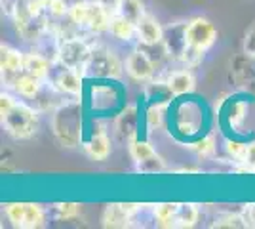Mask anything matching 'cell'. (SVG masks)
<instances>
[{
    "label": "cell",
    "instance_id": "cell-1",
    "mask_svg": "<svg viewBox=\"0 0 255 229\" xmlns=\"http://www.w3.org/2000/svg\"><path fill=\"white\" fill-rule=\"evenodd\" d=\"M52 132L57 143L76 149L84 140V109L78 99H65L52 111Z\"/></svg>",
    "mask_w": 255,
    "mask_h": 229
},
{
    "label": "cell",
    "instance_id": "cell-2",
    "mask_svg": "<svg viewBox=\"0 0 255 229\" xmlns=\"http://www.w3.org/2000/svg\"><path fill=\"white\" fill-rule=\"evenodd\" d=\"M111 17H113V11L97 0H80L71 4L69 8V19L76 27H84L92 33L109 31Z\"/></svg>",
    "mask_w": 255,
    "mask_h": 229
},
{
    "label": "cell",
    "instance_id": "cell-3",
    "mask_svg": "<svg viewBox=\"0 0 255 229\" xmlns=\"http://www.w3.org/2000/svg\"><path fill=\"white\" fill-rule=\"evenodd\" d=\"M2 124L11 138L27 140L34 136V132L38 128V109L29 103L15 101L13 107L2 115Z\"/></svg>",
    "mask_w": 255,
    "mask_h": 229
},
{
    "label": "cell",
    "instance_id": "cell-4",
    "mask_svg": "<svg viewBox=\"0 0 255 229\" xmlns=\"http://www.w3.org/2000/svg\"><path fill=\"white\" fill-rule=\"evenodd\" d=\"M126 67L122 65V61L118 59V55L107 48V46H94L92 57L88 61L84 69V75L97 76V78H120L122 71Z\"/></svg>",
    "mask_w": 255,
    "mask_h": 229
},
{
    "label": "cell",
    "instance_id": "cell-5",
    "mask_svg": "<svg viewBox=\"0 0 255 229\" xmlns=\"http://www.w3.org/2000/svg\"><path fill=\"white\" fill-rule=\"evenodd\" d=\"M92 52H94V46H90L84 38L69 36V38H63L59 42L55 63H61V65L71 67V69H78L84 73L86 65L92 57Z\"/></svg>",
    "mask_w": 255,
    "mask_h": 229
},
{
    "label": "cell",
    "instance_id": "cell-6",
    "mask_svg": "<svg viewBox=\"0 0 255 229\" xmlns=\"http://www.w3.org/2000/svg\"><path fill=\"white\" fill-rule=\"evenodd\" d=\"M6 218L11 226L21 229H38L46 224V212L36 203H10L6 205Z\"/></svg>",
    "mask_w": 255,
    "mask_h": 229
},
{
    "label": "cell",
    "instance_id": "cell-7",
    "mask_svg": "<svg viewBox=\"0 0 255 229\" xmlns=\"http://www.w3.org/2000/svg\"><path fill=\"white\" fill-rule=\"evenodd\" d=\"M187 40L189 46L208 52L217 40V29L208 17H192L187 21Z\"/></svg>",
    "mask_w": 255,
    "mask_h": 229
},
{
    "label": "cell",
    "instance_id": "cell-8",
    "mask_svg": "<svg viewBox=\"0 0 255 229\" xmlns=\"http://www.w3.org/2000/svg\"><path fill=\"white\" fill-rule=\"evenodd\" d=\"M231 76L236 86L255 94V54L242 52L231 59Z\"/></svg>",
    "mask_w": 255,
    "mask_h": 229
},
{
    "label": "cell",
    "instance_id": "cell-9",
    "mask_svg": "<svg viewBox=\"0 0 255 229\" xmlns=\"http://www.w3.org/2000/svg\"><path fill=\"white\" fill-rule=\"evenodd\" d=\"M59 69L53 71L50 75V82L57 88L63 96H69V98H78L82 94V76L84 73L78 71V69H71V67H65L61 63H57Z\"/></svg>",
    "mask_w": 255,
    "mask_h": 229
},
{
    "label": "cell",
    "instance_id": "cell-10",
    "mask_svg": "<svg viewBox=\"0 0 255 229\" xmlns=\"http://www.w3.org/2000/svg\"><path fill=\"white\" fill-rule=\"evenodd\" d=\"M141 210V205H133V203H113L105 208L103 212V226L105 228H128L131 226L133 216Z\"/></svg>",
    "mask_w": 255,
    "mask_h": 229
},
{
    "label": "cell",
    "instance_id": "cell-11",
    "mask_svg": "<svg viewBox=\"0 0 255 229\" xmlns=\"http://www.w3.org/2000/svg\"><path fill=\"white\" fill-rule=\"evenodd\" d=\"M126 73L137 82H149L156 73V65L143 50H131L126 57Z\"/></svg>",
    "mask_w": 255,
    "mask_h": 229
},
{
    "label": "cell",
    "instance_id": "cell-12",
    "mask_svg": "<svg viewBox=\"0 0 255 229\" xmlns=\"http://www.w3.org/2000/svg\"><path fill=\"white\" fill-rule=\"evenodd\" d=\"M162 42L168 48L171 59L179 61V57L183 55L185 48L189 46V40H187V21H175L170 23L168 27H164Z\"/></svg>",
    "mask_w": 255,
    "mask_h": 229
},
{
    "label": "cell",
    "instance_id": "cell-13",
    "mask_svg": "<svg viewBox=\"0 0 255 229\" xmlns=\"http://www.w3.org/2000/svg\"><path fill=\"white\" fill-rule=\"evenodd\" d=\"M23 61H25V54L11 48L8 44L0 46V67H2V80L8 86L11 82V78L15 75H19L23 71Z\"/></svg>",
    "mask_w": 255,
    "mask_h": 229
},
{
    "label": "cell",
    "instance_id": "cell-14",
    "mask_svg": "<svg viewBox=\"0 0 255 229\" xmlns=\"http://www.w3.org/2000/svg\"><path fill=\"white\" fill-rule=\"evenodd\" d=\"M137 107L135 105H126L124 109L118 113L117 120H115V130L117 136L122 142H131L137 138Z\"/></svg>",
    "mask_w": 255,
    "mask_h": 229
},
{
    "label": "cell",
    "instance_id": "cell-15",
    "mask_svg": "<svg viewBox=\"0 0 255 229\" xmlns=\"http://www.w3.org/2000/svg\"><path fill=\"white\" fill-rule=\"evenodd\" d=\"M8 86H10L19 98L31 101V99L36 98V94L42 90L44 80H40L38 76L31 75V73H27V71H21L19 75H15L11 78V82Z\"/></svg>",
    "mask_w": 255,
    "mask_h": 229
},
{
    "label": "cell",
    "instance_id": "cell-16",
    "mask_svg": "<svg viewBox=\"0 0 255 229\" xmlns=\"http://www.w3.org/2000/svg\"><path fill=\"white\" fill-rule=\"evenodd\" d=\"M52 69H53V61L48 55H44L42 52H29V54H25L23 71L38 76L40 80H48L50 75H52Z\"/></svg>",
    "mask_w": 255,
    "mask_h": 229
},
{
    "label": "cell",
    "instance_id": "cell-17",
    "mask_svg": "<svg viewBox=\"0 0 255 229\" xmlns=\"http://www.w3.org/2000/svg\"><path fill=\"white\" fill-rule=\"evenodd\" d=\"M166 82L175 96H187V94L194 92V88H196V78L189 71V67L179 69V71H171L166 78Z\"/></svg>",
    "mask_w": 255,
    "mask_h": 229
},
{
    "label": "cell",
    "instance_id": "cell-18",
    "mask_svg": "<svg viewBox=\"0 0 255 229\" xmlns=\"http://www.w3.org/2000/svg\"><path fill=\"white\" fill-rule=\"evenodd\" d=\"M143 94H145V99L149 105H162V107H166L171 99L175 98V94L171 92L166 80H149Z\"/></svg>",
    "mask_w": 255,
    "mask_h": 229
},
{
    "label": "cell",
    "instance_id": "cell-19",
    "mask_svg": "<svg viewBox=\"0 0 255 229\" xmlns=\"http://www.w3.org/2000/svg\"><path fill=\"white\" fill-rule=\"evenodd\" d=\"M164 36V27L160 25V21L152 15H145L141 21L137 23V40L145 44H154L162 42Z\"/></svg>",
    "mask_w": 255,
    "mask_h": 229
},
{
    "label": "cell",
    "instance_id": "cell-20",
    "mask_svg": "<svg viewBox=\"0 0 255 229\" xmlns=\"http://www.w3.org/2000/svg\"><path fill=\"white\" fill-rule=\"evenodd\" d=\"M109 33L118 40L129 42L137 36V23H133L131 19H128L120 13H113L111 23H109Z\"/></svg>",
    "mask_w": 255,
    "mask_h": 229
},
{
    "label": "cell",
    "instance_id": "cell-21",
    "mask_svg": "<svg viewBox=\"0 0 255 229\" xmlns=\"http://www.w3.org/2000/svg\"><path fill=\"white\" fill-rule=\"evenodd\" d=\"M111 140L103 130L96 132L88 142L84 143V151L90 159L94 161H105L107 157L111 155Z\"/></svg>",
    "mask_w": 255,
    "mask_h": 229
},
{
    "label": "cell",
    "instance_id": "cell-22",
    "mask_svg": "<svg viewBox=\"0 0 255 229\" xmlns=\"http://www.w3.org/2000/svg\"><path fill=\"white\" fill-rule=\"evenodd\" d=\"M177 210H179L177 203H160V205H154L152 214H154V220H156V226L158 228H175Z\"/></svg>",
    "mask_w": 255,
    "mask_h": 229
},
{
    "label": "cell",
    "instance_id": "cell-23",
    "mask_svg": "<svg viewBox=\"0 0 255 229\" xmlns=\"http://www.w3.org/2000/svg\"><path fill=\"white\" fill-rule=\"evenodd\" d=\"M105 90V96H101V90L99 88H94V96H92V103L97 111H111V109H117L118 101H120V96H118L117 88L113 86H103Z\"/></svg>",
    "mask_w": 255,
    "mask_h": 229
},
{
    "label": "cell",
    "instance_id": "cell-24",
    "mask_svg": "<svg viewBox=\"0 0 255 229\" xmlns=\"http://www.w3.org/2000/svg\"><path fill=\"white\" fill-rule=\"evenodd\" d=\"M117 13L124 15L128 19H131L133 23H139L147 15V11H145V2H143V0H120V2H118Z\"/></svg>",
    "mask_w": 255,
    "mask_h": 229
},
{
    "label": "cell",
    "instance_id": "cell-25",
    "mask_svg": "<svg viewBox=\"0 0 255 229\" xmlns=\"http://www.w3.org/2000/svg\"><path fill=\"white\" fill-rule=\"evenodd\" d=\"M198 216H200V210L196 205L192 203H187V205H179V210H177V220H175V228H192L196 226L198 222Z\"/></svg>",
    "mask_w": 255,
    "mask_h": 229
},
{
    "label": "cell",
    "instance_id": "cell-26",
    "mask_svg": "<svg viewBox=\"0 0 255 229\" xmlns=\"http://www.w3.org/2000/svg\"><path fill=\"white\" fill-rule=\"evenodd\" d=\"M137 164V172L141 174H158V172H164L166 170V163H164V159L160 157V155H150L147 159H143V161H139Z\"/></svg>",
    "mask_w": 255,
    "mask_h": 229
},
{
    "label": "cell",
    "instance_id": "cell-27",
    "mask_svg": "<svg viewBox=\"0 0 255 229\" xmlns=\"http://www.w3.org/2000/svg\"><path fill=\"white\" fill-rule=\"evenodd\" d=\"M128 149H129V155H131V159L139 163V161H143V159H147L150 155H154V149H152V145L149 142H145V140H131V142L128 143Z\"/></svg>",
    "mask_w": 255,
    "mask_h": 229
},
{
    "label": "cell",
    "instance_id": "cell-28",
    "mask_svg": "<svg viewBox=\"0 0 255 229\" xmlns=\"http://www.w3.org/2000/svg\"><path fill=\"white\" fill-rule=\"evenodd\" d=\"M212 228L242 229V228H248V222H246L244 214H221V216L215 218V222L212 224Z\"/></svg>",
    "mask_w": 255,
    "mask_h": 229
},
{
    "label": "cell",
    "instance_id": "cell-29",
    "mask_svg": "<svg viewBox=\"0 0 255 229\" xmlns=\"http://www.w3.org/2000/svg\"><path fill=\"white\" fill-rule=\"evenodd\" d=\"M246 109H248L246 101H234L233 105L227 109V120L233 128H240V124L246 119Z\"/></svg>",
    "mask_w": 255,
    "mask_h": 229
},
{
    "label": "cell",
    "instance_id": "cell-30",
    "mask_svg": "<svg viewBox=\"0 0 255 229\" xmlns=\"http://www.w3.org/2000/svg\"><path fill=\"white\" fill-rule=\"evenodd\" d=\"M55 216L59 220H75L82 214V205H76V203H57L55 207Z\"/></svg>",
    "mask_w": 255,
    "mask_h": 229
},
{
    "label": "cell",
    "instance_id": "cell-31",
    "mask_svg": "<svg viewBox=\"0 0 255 229\" xmlns=\"http://www.w3.org/2000/svg\"><path fill=\"white\" fill-rule=\"evenodd\" d=\"M204 55H206V50H200V48H194V46H187L183 55L179 57V61L185 67H196L204 61Z\"/></svg>",
    "mask_w": 255,
    "mask_h": 229
},
{
    "label": "cell",
    "instance_id": "cell-32",
    "mask_svg": "<svg viewBox=\"0 0 255 229\" xmlns=\"http://www.w3.org/2000/svg\"><path fill=\"white\" fill-rule=\"evenodd\" d=\"M192 151L196 153L198 157H210V155H213V151H215V138H213L212 134L204 136L202 140H198L192 145Z\"/></svg>",
    "mask_w": 255,
    "mask_h": 229
},
{
    "label": "cell",
    "instance_id": "cell-33",
    "mask_svg": "<svg viewBox=\"0 0 255 229\" xmlns=\"http://www.w3.org/2000/svg\"><path fill=\"white\" fill-rule=\"evenodd\" d=\"M225 147H227V153H229V157H231L233 161H236L238 164H242V161H244V157H246V149H248V143L227 140Z\"/></svg>",
    "mask_w": 255,
    "mask_h": 229
},
{
    "label": "cell",
    "instance_id": "cell-34",
    "mask_svg": "<svg viewBox=\"0 0 255 229\" xmlns=\"http://www.w3.org/2000/svg\"><path fill=\"white\" fill-rule=\"evenodd\" d=\"M145 120H147L149 128H160L164 124V107L162 105H149Z\"/></svg>",
    "mask_w": 255,
    "mask_h": 229
},
{
    "label": "cell",
    "instance_id": "cell-35",
    "mask_svg": "<svg viewBox=\"0 0 255 229\" xmlns=\"http://www.w3.org/2000/svg\"><path fill=\"white\" fill-rule=\"evenodd\" d=\"M240 172H248V174H255V142L248 143L246 149V157L242 161V166L238 168Z\"/></svg>",
    "mask_w": 255,
    "mask_h": 229
},
{
    "label": "cell",
    "instance_id": "cell-36",
    "mask_svg": "<svg viewBox=\"0 0 255 229\" xmlns=\"http://www.w3.org/2000/svg\"><path fill=\"white\" fill-rule=\"evenodd\" d=\"M244 52H250V54H255V25L246 33L244 38Z\"/></svg>",
    "mask_w": 255,
    "mask_h": 229
},
{
    "label": "cell",
    "instance_id": "cell-37",
    "mask_svg": "<svg viewBox=\"0 0 255 229\" xmlns=\"http://www.w3.org/2000/svg\"><path fill=\"white\" fill-rule=\"evenodd\" d=\"M13 103H15V99L11 98L10 94L2 92V96H0V115L8 113V111H10L11 107H13Z\"/></svg>",
    "mask_w": 255,
    "mask_h": 229
},
{
    "label": "cell",
    "instance_id": "cell-38",
    "mask_svg": "<svg viewBox=\"0 0 255 229\" xmlns=\"http://www.w3.org/2000/svg\"><path fill=\"white\" fill-rule=\"evenodd\" d=\"M242 214H244L246 222H248V228H255V203L254 205H248Z\"/></svg>",
    "mask_w": 255,
    "mask_h": 229
},
{
    "label": "cell",
    "instance_id": "cell-39",
    "mask_svg": "<svg viewBox=\"0 0 255 229\" xmlns=\"http://www.w3.org/2000/svg\"><path fill=\"white\" fill-rule=\"evenodd\" d=\"M67 2H69V6H71V4H75V2H80V0H67Z\"/></svg>",
    "mask_w": 255,
    "mask_h": 229
}]
</instances>
